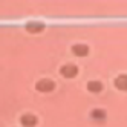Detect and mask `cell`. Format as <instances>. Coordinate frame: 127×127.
Wrapping results in <instances>:
<instances>
[{
    "mask_svg": "<svg viewBox=\"0 0 127 127\" xmlns=\"http://www.w3.org/2000/svg\"><path fill=\"white\" fill-rule=\"evenodd\" d=\"M57 81L54 80V78H51V77H40V78H37L35 80V84H34V87H35V90H37L38 94H49V92H54V90L57 89Z\"/></svg>",
    "mask_w": 127,
    "mask_h": 127,
    "instance_id": "cell-1",
    "label": "cell"
},
{
    "mask_svg": "<svg viewBox=\"0 0 127 127\" xmlns=\"http://www.w3.org/2000/svg\"><path fill=\"white\" fill-rule=\"evenodd\" d=\"M58 74L63 78H66V80H72V78H75L80 74V66L77 64V63H74V61H64L63 64H60Z\"/></svg>",
    "mask_w": 127,
    "mask_h": 127,
    "instance_id": "cell-2",
    "label": "cell"
},
{
    "mask_svg": "<svg viewBox=\"0 0 127 127\" xmlns=\"http://www.w3.org/2000/svg\"><path fill=\"white\" fill-rule=\"evenodd\" d=\"M89 116L90 120L96 124H106L107 120H109V112L106 107H101V106H94L89 112Z\"/></svg>",
    "mask_w": 127,
    "mask_h": 127,
    "instance_id": "cell-3",
    "label": "cell"
},
{
    "mask_svg": "<svg viewBox=\"0 0 127 127\" xmlns=\"http://www.w3.org/2000/svg\"><path fill=\"white\" fill-rule=\"evenodd\" d=\"M23 28H25V31L28 32V34L35 35V34H41V32L46 31L48 25L44 23L43 20H28L23 25Z\"/></svg>",
    "mask_w": 127,
    "mask_h": 127,
    "instance_id": "cell-4",
    "label": "cell"
},
{
    "mask_svg": "<svg viewBox=\"0 0 127 127\" xmlns=\"http://www.w3.org/2000/svg\"><path fill=\"white\" fill-rule=\"evenodd\" d=\"M70 52H72V55L77 57V58H84V57L89 55L90 46L84 41H75V43L70 44Z\"/></svg>",
    "mask_w": 127,
    "mask_h": 127,
    "instance_id": "cell-5",
    "label": "cell"
},
{
    "mask_svg": "<svg viewBox=\"0 0 127 127\" xmlns=\"http://www.w3.org/2000/svg\"><path fill=\"white\" fill-rule=\"evenodd\" d=\"M19 123L22 127H35L38 124V115L34 112H23L19 116Z\"/></svg>",
    "mask_w": 127,
    "mask_h": 127,
    "instance_id": "cell-6",
    "label": "cell"
},
{
    "mask_svg": "<svg viewBox=\"0 0 127 127\" xmlns=\"http://www.w3.org/2000/svg\"><path fill=\"white\" fill-rule=\"evenodd\" d=\"M104 83L101 80H98V78H90V80H87L86 81V90L87 92H90V94H94V95H96V94H101L103 90H104Z\"/></svg>",
    "mask_w": 127,
    "mask_h": 127,
    "instance_id": "cell-7",
    "label": "cell"
},
{
    "mask_svg": "<svg viewBox=\"0 0 127 127\" xmlns=\"http://www.w3.org/2000/svg\"><path fill=\"white\" fill-rule=\"evenodd\" d=\"M113 86H115V89L121 90V92H127V72L118 74L113 78Z\"/></svg>",
    "mask_w": 127,
    "mask_h": 127,
    "instance_id": "cell-8",
    "label": "cell"
},
{
    "mask_svg": "<svg viewBox=\"0 0 127 127\" xmlns=\"http://www.w3.org/2000/svg\"><path fill=\"white\" fill-rule=\"evenodd\" d=\"M11 127H12V126H11Z\"/></svg>",
    "mask_w": 127,
    "mask_h": 127,
    "instance_id": "cell-9",
    "label": "cell"
}]
</instances>
